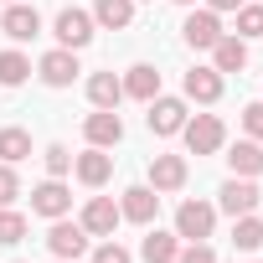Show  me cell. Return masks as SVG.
<instances>
[{
  "label": "cell",
  "mask_w": 263,
  "mask_h": 263,
  "mask_svg": "<svg viewBox=\"0 0 263 263\" xmlns=\"http://www.w3.org/2000/svg\"><path fill=\"white\" fill-rule=\"evenodd\" d=\"M93 31H98V21H93V11H83V6H62L57 21H52V36H57V47H67V52H83V47L93 42Z\"/></svg>",
  "instance_id": "1"
},
{
  "label": "cell",
  "mask_w": 263,
  "mask_h": 263,
  "mask_svg": "<svg viewBox=\"0 0 263 263\" xmlns=\"http://www.w3.org/2000/svg\"><path fill=\"white\" fill-rule=\"evenodd\" d=\"M212 232H217V206H212V201H181V206H176V237L206 242Z\"/></svg>",
  "instance_id": "2"
},
{
  "label": "cell",
  "mask_w": 263,
  "mask_h": 263,
  "mask_svg": "<svg viewBox=\"0 0 263 263\" xmlns=\"http://www.w3.org/2000/svg\"><path fill=\"white\" fill-rule=\"evenodd\" d=\"M181 135H186V150H191V155H217L222 140H227V129H222L217 114H196V119L181 124Z\"/></svg>",
  "instance_id": "3"
},
{
  "label": "cell",
  "mask_w": 263,
  "mask_h": 263,
  "mask_svg": "<svg viewBox=\"0 0 263 263\" xmlns=\"http://www.w3.org/2000/svg\"><path fill=\"white\" fill-rule=\"evenodd\" d=\"M181 36H186V47H191V52H212L227 31H222V16H217V11H206V6L196 11V6H191V16H186Z\"/></svg>",
  "instance_id": "4"
},
{
  "label": "cell",
  "mask_w": 263,
  "mask_h": 263,
  "mask_svg": "<svg viewBox=\"0 0 263 263\" xmlns=\"http://www.w3.org/2000/svg\"><path fill=\"white\" fill-rule=\"evenodd\" d=\"M186 119H191V114H186V98H165V93H155V98H150V114H145L150 135L171 140V135H181V124H186Z\"/></svg>",
  "instance_id": "5"
},
{
  "label": "cell",
  "mask_w": 263,
  "mask_h": 263,
  "mask_svg": "<svg viewBox=\"0 0 263 263\" xmlns=\"http://www.w3.org/2000/svg\"><path fill=\"white\" fill-rule=\"evenodd\" d=\"M258 201H263V191L242 176L222 181V191H217V212H227V217H248V212H258Z\"/></svg>",
  "instance_id": "6"
},
{
  "label": "cell",
  "mask_w": 263,
  "mask_h": 263,
  "mask_svg": "<svg viewBox=\"0 0 263 263\" xmlns=\"http://www.w3.org/2000/svg\"><path fill=\"white\" fill-rule=\"evenodd\" d=\"M78 72H83V67H78V52H67V47H52V52L36 62V78H42L47 88H72Z\"/></svg>",
  "instance_id": "7"
},
{
  "label": "cell",
  "mask_w": 263,
  "mask_h": 263,
  "mask_svg": "<svg viewBox=\"0 0 263 263\" xmlns=\"http://www.w3.org/2000/svg\"><path fill=\"white\" fill-rule=\"evenodd\" d=\"M78 222H83L88 237H114V227H119L124 217H119V201H114V196H88V206H83Z\"/></svg>",
  "instance_id": "8"
},
{
  "label": "cell",
  "mask_w": 263,
  "mask_h": 263,
  "mask_svg": "<svg viewBox=\"0 0 263 263\" xmlns=\"http://www.w3.org/2000/svg\"><path fill=\"white\" fill-rule=\"evenodd\" d=\"M0 31H6L11 42H36V36H42V16H36V6H26V0H11L6 16H0Z\"/></svg>",
  "instance_id": "9"
},
{
  "label": "cell",
  "mask_w": 263,
  "mask_h": 263,
  "mask_svg": "<svg viewBox=\"0 0 263 263\" xmlns=\"http://www.w3.org/2000/svg\"><path fill=\"white\" fill-rule=\"evenodd\" d=\"M31 212H36V217H47V222H57V217H67V212H72V191L52 176V181H42V186L31 191Z\"/></svg>",
  "instance_id": "10"
},
{
  "label": "cell",
  "mask_w": 263,
  "mask_h": 263,
  "mask_svg": "<svg viewBox=\"0 0 263 263\" xmlns=\"http://www.w3.org/2000/svg\"><path fill=\"white\" fill-rule=\"evenodd\" d=\"M47 248H52L57 258H83V253H88V232H83V222L57 217V222L47 227Z\"/></svg>",
  "instance_id": "11"
},
{
  "label": "cell",
  "mask_w": 263,
  "mask_h": 263,
  "mask_svg": "<svg viewBox=\"0 0 263 263\" xmlns=\"http://www.w3.org/2000/svg\"><path fill=\"white\" fill-rule=\"evenodd\" d=\"M83 135H88V145H98V150H114V145L124 140V119H119L114 108H93V114L83 119Z\"/></svg>",
  "instance_id": "12"
},
{
  "label": "cell",
  "mask_w": 263,
  "mask_h": 263,
  "mask_svg": "<svg viewBox=\"0 0 263 263\" xmlns=\"http://www.w3.org/2000/svg\"><path fill=\"white\" fill-rule=\"evenodd\" d=\"M155 212H160V191H155V186H129L124 201H119V217H124V222H140V227H150Z\"/></svg>",
  "instance_id": "13"
},
{
  "label": "cell",
  "mask_w": 263,
  "mask_h": 263,
  "mask_svg": "<svg viewBox=\"0 0 263 263\" xmlns=\"http://www.w3.org/2000/svg\"><path fill=\"white\" fill-rule=\"evenodd\" d=\"M72 176H78L83 186H103V181L114 176V155L98 150V145H88L83 155H72Z\"/></svg>",
  "instance_id": "14"
},
{
  "label": "cell",
  "mask_w": 263,
  "mask_h": 263,
  "mask_svg": "<svg viewBox=\"0 0 263 263\" xmlns=\"http://www.w3.org/2000/svg\"><path fill=\"white\" fill-rule=\"evenodd\" d=\"M186 176H191L186 155H155V160H150V186H155V191H181Z\"/></svg>",
  "instance_id": "15"
},
{
  "label": "cell",
  "mask_w": 263,
  "mask_h": 263,
  "mask_svg": "<svg viewBox=\"0 0 263 263\" xmlns=\"http://www.w3.org/2000/svg\"><path fill=\"white\" fill-rule=\"evenodd\" d=\"M181 88H186L191 103H217V98H222V72H217V67H191Z\"/></svg>",
  "instance_id": "16"
},
{
  "label": "cell",
  "mask_w": 263,
  "mask_h": 263,
  "mask_svg": "<svg viewBox=\"0 0 263 263\" xmlns=\"http://www.w3.org/2000/svg\"><path fill=\"white\" fill-rule=\"evenodd\" d=\"M227 165H232V176H242V181L263 176V145H258V140H237V145L227 150Z\"/></svg>",
  "instance_id": "17"
},
{
  "label": "cell",
  "mask_w": 263,
  "mask_h": 263,
  "mask_svg": "<svg viewBox=\"0 0 263 263\" xmlns=\"http://www.w3.org/2000/svg\"><path fill=\"white\" fill-rule=\"evenodd\" d=\"M155 93H160V72H155L150 62H135V67L124 72V98H140V103H150Z\"/></svg>",
  "instance_id": "18"
},
{
  "label": "cell",
  "mask_w": 263,
  "mask_h": 263,
  "mask_svg": "<svg viewBox=\"0 0 263 263\" xmlns=\"http://www.w3.org/2000/svg\"><path fill=\"white\" fill-rule=\"evenodd\" d=\"M212 67L227 78V72H242L248 67V42L242 36H222L217 47H212Z\"/></svg>",
  "instance_id": "19"
},
{
  "label": "cell",
  "mask_w": 263,
  "mask_h": 263,
  "mask_svg": "<svg viewBox=\"0 0 263 263\" xmlns=\"http://www.w3.org/2000/svg\"><path fill=\"white\" fill-rule=\"evenodd\" d=\"M119 98H124V78L119 72H93L88 78V103L93 108H119Z\"/></svg>",
  "instance_id": "20"
},
{
  "label": "cell",
  "mask_w": 263,
  "mask_h": 263,
  "mask_svg": "<svg viewBox=\"0 0 263 263\" xmlns=\"http://www.w3.org/2000/svg\"><path fill=\"white\" fill-rule=\"evenodd\" d=\"M176 253H181V237L176 232H160V227H150L145 242H140V258L145 263H176Z\"/></svg>",
  "instance_id": "21"
},
{
  "label": "cell",
  "mask_w": 263,
  "mask_h": 263,
  "mask_svg": "<svg viewBox=\"0 0 263 263\" xmlns=\"http://www.w3.org/2000/svg\"><path fill=\"white\" fill-rule=\"evenodd\" d=\"M93 21L108 26V31H124L135 21V0H93Z\"/></svg>",
  "instance_id": "22"
},
{
  "label": "cell",
  "mask_w": 263,
  "mask_h": 263,
  "mask_svg": "<svg viewBox=\"0 0 263 263\" xmlns=\"http://www.w3.org/2000/svg\"><path fill=\"white\" fill-rule=\"evenodd\" d=\"M232 248H237V253H258V248H263V217H258V212L232 217Z\"/></svg>",
  "instance_id": "23"
},
{
  "label": "cell",
  "mask_w": 263,
  "mask_h": 263,
  "mask_svg": "<svg viewBox=\"0 0 263 263\" xmlns=\"http://www.w3.org/2000/svg\"><path fill=\"white\" fill-rule=\"evenodd\" d=\"M31 155V135H26V129H0V160H6V165H21Z\"/></svg>",
  "instance_id": "24"
},
{
  "label": "cell",
  "mask_w": 263,
  "mask_h": 263,
  "mask_svg": "<svg viewBox=\"0 0 263 263\" xmlns=\"http://www.w3.org/2000/svg\"><path fill=\"white\" fill-rule=\"evenodd\" d=\"M31 78V57L26 52H0V88H21Z\"/></svg>",
  "instance_id": "25"
},
{
  "label": "cell",
  "mask_w": 263,
  "mask_h": 263,
  "mask_svg": "<svg viewBox=\"0 0 263 263\" xmlns=\"http://www.w3.org/2000/svg\"><path fill=\"white\" fill-rule=\"evenodd\" d=\"M21 237H26V217L11 212V206H0V248H16Z\"/></svg>",
  "instance_id": "26"
},
{
  "label": "cell",
  "mask_w": 263,
  "mask_h": 263,
  "mask_svg": "<svg viewBox=\"0 0 263 263\" xmlns=\"http://www.w3.org/2000/svg\"><path fill=\"white\" fill-rule=\"evenodd\" d=\"M237 36L242 42H253V36H263V6H237Z\"/></svg>",
  "instance_id": "27"
},
{
  "label": "cell",
  "mask_w": 263,
  "mask_h": 263,
  "mask_svg": "<svg viewBox=\"0 0 263 263\" xmlns=\"http://www.w3.org/2000/svg\"><path fill=\"white\" fill-rule=\"evenodd\" d=\"M42 165H47V176L62 181V176L72 171V150H67V145H47V150H42Z\"/></svg>",
  "instance_id": "28"
},
{
  "label": "cell",
  "mask_w": 263,
  "mask_h": 263,
  "mask_svg": "<svg viewBox=\"0 0 263 263\" xmlns=\"http://www.w3.org/2000/svg\"><path fill=\"white\" fill-rule=\"evenodd\" d=\"M21 196V181H16V165H6V160H0V206H11Z\"/></svg>",
  "instance_id": "29"
},
{
  "label": "cell",
  "mask_w": 263,
  "mask_h": 263,
  "mask_svg": "<svg viewBox=\"0 0 263 263\" xmlns=\"http://www.w3.org/2000/svg\"><path fill=\"white\" fill-rule=\"evenodd\" d=\"M242 129H248V140H258V145H263V98L242 108Z\"/></svg>",
  "instance_id": "30"
},
{
  "label": "cell",
  "mask_w": 263,
  "mask_h": 263,
  "mask_svg": "<svg viewBox=\"0 0 263 263\" xmlns=\"http://www.w3.org/2000/svg\"><path fill=\"white\" fill-rule=\"evenodd\" d=\"M93 263H129V248L108 237V242H98V253H93Z\"/></svg>",
  "instance_id": "31"
},
{
  "label": "cell",
  "mask_w": 263,
  "mask_h": 263,
  "mask_svg": "<svg viewBox=\"0 0 263 263\" xmlns=\"http://www.w3.org/2000/svg\"><path fill=\"white\" fill-rule=\"evenodd\" d=\"M176 263H217V253H212L206 242H186V248L176 253Z\"/></svg>",
  "instance_id": "32"
},
{
  "label": "cell",
  "mask_w": 263,
  "mask_h": 263,
  "mask_svg": "<svg viewBox=\"0 0 263 263\" xmlns=\"http://www.w3.org/2000/svg\"><path fill=\"white\" fill-rule=\"evenodd\" d=\"M237 6H242V0H206V11H217V16L222 11H237Z\"/></svg>",
  "instance_id": "33"
},
{
  "label": "cell",
  "mask_w": 263,
  "mask_h": 263,
  "mask_svg": "<svg viewBox=\"0 0 263 263\" xmlns=\"http://www.w3.org/2000/svg\"><path fill=\"white\" fill-rule=\"evenodd\" d=\"M176 6H186V11H191V6H196V0H176Z\"/></svg>",
  "instance_id": "34"
},
{
  "label": "cell",
  "mask_w": 263,
  "mask_h": 263,
  "mask_svg": "<svg viewBox=\"0 0 263 263\" xmlns=\"http://www.w3.org/2000/svg\"><path fill=\"white\" fill-rule=\"evenodd\" d=\"M57 263H78V258H57Z\"/></svg>",
  "instance_id": "35"
},
{
  "label": "cell",
  "mask_w": 263,
  "mask_h": 263,
  "mask_svg": "<svg viewBox=\"0 0 263 263\" xmlns=\"http://www.w3.org/2000/svg\"><path fill=\"white\" fill-rule=\"evenodd\" d=\"M0 6H11V0H0Z\"/></svg>",
  "instance_id": "36"
},
{
  "label": "cell",
  "mask_w": 263,
  "mask_h": 263,
  "mask_svg": "<svg viewBox=\"0 0 263 263\" xmlns=\"http://www.w3.org/2000/svg\"><path fill=\"white\" fill-rule=\"evenodd\" d=\"M258 263H263V258H258Z\"/></svg>",
  "instance_id": "37"
}]
</instances>
